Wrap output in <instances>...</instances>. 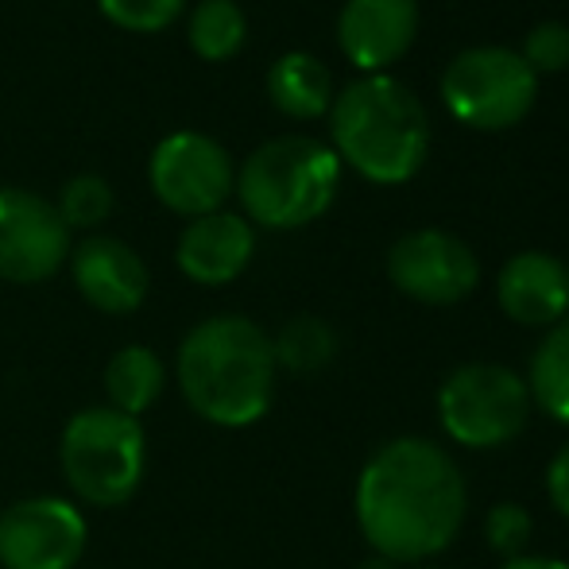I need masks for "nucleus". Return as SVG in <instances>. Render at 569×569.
<instances>
[{
  "label": "nucleus",
  "mask_w": 569,
  "mask_h": 569,
  "mask_svg": "<svg viewBox=\"0 0 569 569\" xmlns=\"http://www.w3.org/2000/svg\"><path fill=\"white\" fill-rule=\"evenodd\" d=\"M419 31V0H345L338 43L360 70H383L403 59Z\"/></svg>",
  "instance_id": "obj_13"
},
{
  "label": "nucleus",
  "mask_w": 569,
  "mask_h": 569,
  "mask_svg": "<svg viewBox=\"0 0 569 569\" xmlns=\"http://www.w3.org/2000/svg\"><path fill=\"white\" fill-rule=\"evenodd\" d=\"M523 62L535 74H550V70L569 67V23L562 20H542L527 31L523 39Z\"/></svg>",
  "instance_id": "obj_24"
},
{
  "label": "nucleus",
  "mask_w": 569,
  "mask_h": 569,
  "mask_svg": "<svg viewBox=\"0 0 569 569\" xmlns=\"http://www.w3.org/2000/svg\"><path fill=\"white\" fill-rule=\"evenodd\" d=\"M276 349V365L287 372L315 376L338 357V333L326 318L318 315H295L291 322H283V330L271 338Z\"/></svg>",
  "instance_id": "obj_19"
},
{
  "label": "nucleus",
  "mask_w": 569,
  "mask_h": 569,
  "mask_svg": "<svg viewBox=\"0 0 569 569\" xmlns=\"http://www.w3.org/2000/svg\"><path fill=\"white\" fill-rule=\"evenodd\" d=\"M531 388L508 365H461L438 388L442 430L465 450H500L531 419Z\"/></svg>",
  "instance_id": "obj_6"
},
{
  "label": "nucleus",
  "mask_w": 569,
  "mask_h": 569,
  "mask_svg": "<svg viewBox=\"0 0 569 569\" xmlns=\"http://www.w3.org/2000/svg\"><path fill=\"white\" fill-rule=\"evenodd\" d=\"M527 388H531V403L539 411L569 427V318L550 326V333L535 349Z\"/></svg>",
  "instance_id": "obj_18"
},
{
  "label": "nucleus",
  "mask_w": 569,
  "mask_h": 569,
  "mask_svg": "<svg viewBox=\"0 0 569 569\" xmlns=\"http://www.w3.org/2000/svg\"><path fill=\"white\" fill-rule=\"evenodd\" d=\"M357 569H396V562H388V558H368V562H360Z\"/></svg>",
  "instance_id": "obj_27"
},
{
  "label": "nucleus",
  "mask_w": 569,
  "mask_h": 569,
  "mask_svg": "<svg viewBox=\"0 0 569 569\" xmlns=\"http://www.w3.org/2000/svg\"><path fill=\"white\" fill-rule=\"evenodd\" d=\"M268 98L279 113L315 120L330 113L333 106V74L322 59L307 51H291L271 62L268 70Z\"/></svg>",
  "instance_id": "obj_16"
},
{
  "label": "nucleus",
  "mask_w": 569,
  "mask_h": 569,
  "mask_svg": "<svg viewBox=\"0 0 569 569\" xmlns=\"http://www.w3.org/2000/svg\"><path fill=\"white\" fill-rule=\"evenodd\" d=\"M469 488L457 461L427 438L380 446L357 480V523L376 558L427 562L457 539Z\"/></svg>",
  "instance_id": "obj_1"
},
{
  "label": "nucleus",
  "mask_w": 569,
  "mask_h": 569,
  "mask_svg": "<svg viewBox=\"0 0 569 569\" xmlns=\"http://www.w3.org/2000/svg\"><path fill=\"white\" fill-rule=\"evenodd\" d=\"M500 569H569L566 558H547V555H519L508 558Z\"/></svg>",
  "instance_id": "obj_26"
},
{
  "label": "nucleus",
  "mask_w": 569,
  "mask_h": 569,
  "mask_svg": "<svg viewBox=\"0 0 569 569\" xmlns=\"http://www.w3.org/2000/svg\"><path fill=\"white\" fill-rule=\"evenodd\" d=\"M535 535V519L523 503H511V500H500L492 503V511L485 516V539L496 555L508 562V558H519L527 550Z\"/></svg>",
  "instance_id": "obj_22"
},
{
  "label": "nucleus",
  "mask_w": 569,
  "mask_h": 569,
  "mask_svg": "<svg viewBox=\"0 0 569 569\" xmlns=\"http://www.w3.org/2000/svg\"><path fill=\"white\" fill-rule=\"evenodd\" d=\"M256 256V232L248 226V218L229 210L206 213L194 218L179 237L174 248V263L190 283L202 287H226L240 271L252 263Z\"/></svg>",
  "instance_id": "obj_14"
},
{
  "label": "nucleus",
  "mask_w": 569,
  "mask_h": 569,
  "mask_svg": "<svg viewBox=\"0 0 569 569\" xmlns=\"http://www.w3.org/2000/svg\"><path fill=\"white\" fill-rule=\"evenodd\" d=\"M59 469L74 500L90 508H124L148 472V435L140 419L109 403L82 407L67 419L59 438Z\"/></svg>",
  "instance_id": "obj_5"
},
{
  "label": "nucleus",
  "mask_w": 569,
  "mask_h": 569,
  "mask_svg": "<svg viewBox=\"0 0 569 569\" xmlns=\"http://www.w3.org/2000/svg\"><path fill=\"white\" fill-rule=\"evenodd\" d=\"M333 151L368 182L399 187L427 159L430 120L422 101L388 74H368L333 93Z\"/></svg>",
  "instance_id": "obj_3"
},
{
  "label": "nucleus",
  "mask_w": 569,
  "mask_h": 569,
  "mask_svg": "<svg viewBox=\"0 0 569 569\" xmlns=\"http://www.w3.org/2000/svg\"><path fill=\"white\" fill-rule=\"evenodd\" d=\"M90 547L86 511L67 496H28L0 511V566L74 569Z\"/></svg>",
  "instance_id": "obj_8"
},
{
  "label": "nucleus",
  "mask_w": 569,
  "mask_h": 569,
  "mask_svg": "<svg viewBox=\"0 0 569 569\" xmlns=\"http://www.w3.org/2000/svg\"><path fill=\"white\" fill-rule=\"evenodd\" d=\"M70 260V229L54 202L20 187H0V279L47 283Z\"/></svg>",
  "instance_id": "obj_10"
},
{
  "label": "nucleus",
  "mask_w": 569,
  "mask_h": 569,
  "mask_svg": "<svg viewBox=\"0 0 569 569\" xmlns=\"http://www.w3.org/2000/svg\"><path fill=\"white\" fill-rule=\"evenodd\" d=\"M271 333L244 315H213L182 338L174 380L198 419L221 430H244L276 403Z\"/></svg>",
  "instance_id": "obj_2"
},
{
  "label": "nucleus",
  "mask_w": 569,
  "mask_h": 569,
  "mask_svg": "<svg viewBox=\"0 0 569 569\" xmlns=\"http://www.w3.org/2000/svg\"><path fill=\"white\" fill-rule=\"evenodd\" d=\"M539 98V74L511 47H469L446 67V109L472 128H511L531 113Z\"/></svg>",
  "instance_id": "obj_7"
},
{
  "label": "nucleus",
  "mask_w": 569,
  "mask_h": 569,
  "mask_svg": "<svg viewBox=\"0 0 569 569\" xmlns=\"http://www.w3.org/2000/svg\"><path fill=\"white\" fill-rule=\"evenodd\" d=\"M341 182V159L315 136H276L244 159L237 194L263 229H299L330 210Z\"/></svg>",
  "instance_id": "obj_4"
},
{
  "label": "nucleus",
  "mask_w": 569,
  "mask_h": 569,
  "mask_svg": "<svg viewBox=\"0 0 569 569\" xmlns=\"http://www.w3.org/2000/svg\"><path fill=\"white\" fill-rule=\"evenodd\" d=\"M187 36L194 54H202L206 62H226L244 47V8L237 0H198L194 12H190Z\"/></svg>",
  "instance_id": "obj_20"
},
{
  "label": "nucleus",
  "mask_w": 569,
  "mask_h": 569,
  "mask_svg": "<svg viewBox=\"0 0 569 569\" xmlns=\"http://www.w3.org/2000/svg\"><path fill=\"white\" fill-rule=\"evenodd\" d=\"M54 210L67 229H98L113 213V187L101 174H78L62 187Z\"/></svg>",
  "instance_id": "obj_21"
},
{
  "label": "nucleus",
  "mask_w": 569,
  "mask_h": 569,
  "mask_svg": "<svg viewBox=\"0 0 569 569\" xmlns=\"http://www.w3.org/2000/svg\"><path fill=\"white\" fill-rule=\"evenodd\" d=\"M70 279L93 310L113 318L140 310L151 291L148 263L117 237H86L70 252Z\"/></svg>",
  "instance_id": "obj_12"
},
{
  "label": "nucleus",
  "mask_w": 569,
  "mask_h": 569,
  "mask_svg": "<svg viewBox=\"0 0 569 569\" xmlns=\"http://www.w3.org/2000/svg\"><path fill=\"white\" fill-rule=\"evenodd\" d=\"M101 12L124 31H163L167 23H174L187 8V0H98Z\"/></svg>",
  "instance_id": "obj_23"
},
{
  "label": "nucleus",
  "mask_w": 569,
  "mask_h": 569,
  "mask_svg": "<svg viewBox=\"0 0 569 569\" xmlns=\"http://www.w3.org/2000/svg\"><path fill=\"white\" fill-rule=\"evenodd\" d=\"M167 388V365L148 345H124L106 365V396L109 407L128 419H143L159 403Z\"/></svg>",
  "instance_id": "obj_17"
},
{
  "label": "nucleus",
  "mask_w": 569,
  "mask_h": 569,
  "mask_svg": "<svg viewBox=\"0 0 569 569\" xmlns=\"http://www.w3.org/2000/svg\"><path fill=\"white\" fill-rule=\"evenodd\" d=\"M388 276L407 299L450 307L477 291L480 263L461 237L446 229H415L391 244Z\"/></svg>",
  "instance_id": "obj_11"
},
{
  "label": "nucleus",
  "mask_w": 569,
  "mask_h": 569,
  "mask_svg": "<svg viewBox=\"0 0 569 569\" xmlns=\"http://www.w3.org/2000/svg\"><path fill=\"white\" fill-rule=\"evenodd\" d=\"M547 496L569 519V442L555 453V461H550V469H547Z\"/></svg>",
  "instance_id": "obj_25"
},
{
  "label": "nucleus",
  "mask_w": 569,
  "mask_h": 569,
  "mask_svg": "<svg viewBox=\"0 0 569 569\" xmlns=\"http://www.w3.org/2000/svg\"><path fill=\"white\" fill-rule=\"evenodd\" d=\"M151 194L182 218H206L226 206L237 187L229 151L206 132H174L151 151L148 163Z\"/></svg>",
  "instance_id": "obj_9"
},
{
  "label": "nucleus",
  "mask_w": 569,
  "mask_h": 569,
  "mask_svg": "<svg viewBox=\"0 0 569 569\" xmlns=\"http://www.w3.org/2000/svg\"><path fill=\"white\" fill-rule=\"evenodd\" d=\"M500 310L519 326H558L569 310V268L550 252H519L496 279Z\"/></svg>",
  "instance_id": "obj_15"
}]
</instances>
